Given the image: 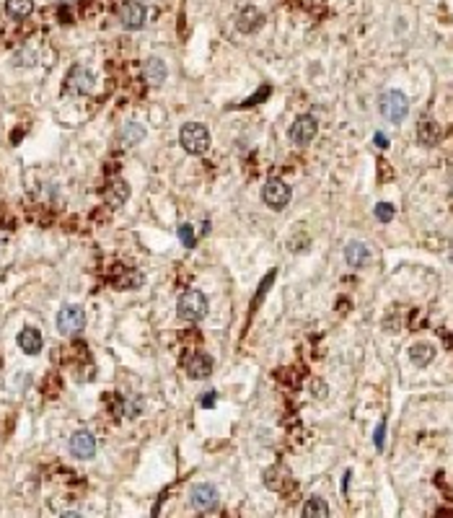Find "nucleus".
<instances>
[{"label": "nucleus", "mask_w": 453, "mask_h": 518, "mask_svg": "<svg viewBox=\"0 0 453 518\" xmlns=\"http://www.w3.org/2000/svg\"><path fill=\"white\" fill-rule=\"evenodd\" d=\"M117 16H119V24L125 26L127 32H138V29L145 26L148 8H145V3H140V0H125V3L119 5Z\"/></svg>", "instance_id": "39448f33"}, {"label": "nucleus", "mask_w": 453, "mask_h": 518, "mask_svg": "<svg viewBox=\"0 0 453 518\" xmlns=\"http://www.w3.org/2000/svg\"><path fill=\"white\" fill-rule=\"evenodd\" d=\"M316 132H319V122H316V117L303 114V117H298L291 125V140L295 143V145H308V143L316 138Z\"/></svg>", "instance_id": "1a4fd4ad"}, {"label": "nucleus", "mask_w": 453, "mask_h": 518, "mask_svg": "<svg viewBox=\"0 0 453 518\" xmlns=\"http://www.w3.org/2000/svg\"><path fill=\"white\" fill-rule=\"evenodd\" d=\"M384 433H386V423H381L378 430H376V448H384Z\"/></svg>", "instance_id": "a878e982"}, {"label": "nucleus", "mask_w": 453, "mask_h": 518, "mask_svg": "<svg viewBox=\"0 0 453 518\" xmlns=\"http://www.w3.org/2000/svg\"><path fill=\"white\" fill-rule=\"evenodd\" d=\"M179 145L189 156H205L212 145V135L202 122H186L179 130Z\"/></svg>", "instance_id": "f257e3e1"}, {"label": "nucleus", "mask_w": 453, "mask_h": 518, "mask_svg": "<svg viewBox=\"0 0 453 518\" xmlns=\"http://www.w3.org/2000/svg\"><path fill=\"white\" fill-rule=\"evenodd\" d=\"M86 327V311L78 304H65V306L58 311V332L60 334H78Z\"/></svg>", "instance_id": "20e7f679"}, {"label": "nucleus", "mask_w": 453, "mask_h": 518, "mask_svg": "<svg viewBox=\"0 0 453 518\" xmlns=\"http://www.w3.org/2000/svg\"><path fill=\"white\" fill-rule=\"evenodd\" d=\"M262 21H265L262 11L254 8V5H246V8H241L238 16H236V29H238L241 34H254L256 29L262 26Z\"/></svg>", "instance_id": "9b49d317"}, {"label": "nucleus", "mask_w": 453, "mask_h": 518, "mask_svg": "<svg viewBox=\"0 0 453 518\" xmlns=\"http://www.w3.org/2000/svg\"><path fill=\"white\" fill-rule=\"evenodd\" d=\"M184 368L189 378H208L212 373V360L205 353H195L184 360Z\"/></svg>", "instance_id": "ddd939ff"}, {"label": "nucleus", "mask_w": 453, "mask_h": 518, "mask_svg": "<svg viewBox=\"0 0 453 518\" xmlns=\"http://www.w3.org/2000/svg\"><path fill=\"white\" fill-rule=\"evenodd\" d=\"M104 200L109 208H122V205L130 200V184L122 182V179H119V182H112L104 192Z\"/></svg>", "instance_id": "dca6fc26"}, {"label": "nucleus", "mask_w": 453, "mask_h": 518, "mask_svg": "<svg viewBox=\"0 0 453 518\" xmlns=\"http://www.w3.org/2000/svg\"><path fill=\"white\" fill-rule=\"evenodd\" d=\"M417 140L422 145H435V143L441 140V127L432 119H422L417 125Z\"/></svg>", "instance_id": "6ab92c4d"}, {"label": "nucleus", "mask_w": 453, "mask_h": 518, "mask_svg": "<svg viewBox=\"0 0 453 518\" xmlns=\"http://www.w3.org/2000/svg\"><path fill=\"white\" fill-rule=\"evenodd\" d=\"M435 345H430V342H415L412 347H409V360L417 365V368H425V365H430L432 360H435Z\"/></svg>", "instance_id": "2eb2a0df"}, {"label": "nucleus", "mask_w": 453, "mask_h": 518, "mask_svg": "<svg viewBox=\"0 0 453 518\" xmlns=\"http://www.w3.org/2000/svg\"><path fill=\"white\" fill-rule=\"evenodd\" d=\"M262 200L272 210H282L293 200V189L282 179H269L267 184H265V189H262Z\"/></svg>", "instance_id": "423d86ee"}, {"label": "nucleus", "mask_w": 453, "mask_h": 518, "mask_svg": "<svg viewBox=\"0 0 453 518\" xmlns=\"http://www.w3.org/2000/svg\"><path fill=\"white\" fill-rule=\"evenodd\" d=\"M215 399H218L215 391H205V394L199 397V407H215Z\"/></svg>", "instance_id": "393cba45"}, {"label": "nucleus", "mask_w": 453, "mask_h": 518, "mask_svg": "<svg viewBox=\"0 0 453 518\" xmlns=\"http://www.w3.org/2000/svg\"><path fill=\"white\" fill-rule=\"evenodd\" d=\"M42 345H45L42 332L34 330V327H26V330L19 332V347H21L26 355H39L42 353Z\"/></svg>", "instance_id": "4468645a"}, {"label": "nucleus", "mask_w": 453, "mask_h": 518, "mask_svg": "<svg viewBox=\"0 0 453 518\" xmlns=\"http://www.w3.org/2000/svg\"><path fill=\"white\" fill-rule=\"evenodd\" d=\"M326 516H329V506H326L324 497H311L303 506V518H326Z\"/></svg>", "instance_id": "412c9836"}, {"label": "nucleus", "mask_w": 453, "mask_h": 518, "mask_svg": "<svg viewBox=\"0 0 453 518\" xmlns=\"http://www.w3.org/2000/svg\"><path fill=\"white\" fill-rule=\"evenodd\" d=\"M93 83H96L93 73L83 65H75V68H70L68 78H65V91L75 96H86L93 91Z\"/></svg>", "instance_id": "6e6552de"}, {"label": "nucleus", "mask_w": 453, "mask_h": 518, "mask_svg": "<svg viewBox=\"0 0 453 518\" xmlns=\"http://www.w3.org/2000/svg\"><path fill=\"white\" fill-rule=\"evenodd\" d=\"M176 314L184 321H199L208 314V298L199 291H186V293H182L179 304H176Z\"/></svg>", "instance_id": "f03ea898"}, {"label": "nucleus", "mask_w": 453, "mask_h": 518, "mask_svg": "<svg viewBox=\"0 0 453 518\" xmlns=\"http://www.w3.org/2000/svg\"><path fill=\"white\" fill-rule=\"evenodd\" d=\"M381 114H384V119L394 122V125L404 122L409 114V99L402 94V91H396V88L386 91V94L381 96Z\"/></svg>", "instance_id": "7ed1b4c3"}, {"label": "nucleus", "mask_w": 453, "mask_h": 518, "mask_svg": "<svg viewBox=\"0 0 453 518\" xmlns=\"http://www.w3.org/2000/svg\"><path fill=\"white\" fill-rule=\"evenodd\" d=\"M32 11H34V0H5V13L16 21L29 18Z\"/></svg>", "instance_id": "aec40b11"}, {"label": "nucleus", "mask_w": 453, "mask_h": 518, "mask_svg": "<svg viewBox=\"0 0 453 518\" xmlns=\"http://www.w3.org/2000/svg\"><path fill=\"white\" fill-rule=\"evenodd\" d=\"M179 238H182V244H184V249H195V231H192V225H182L179 228Z\"/></svg>", "instance_id": "b1692460"}, {"label": "nucleus", "mask_w": 453, "mask_h": 518, "mask_svg": "<svg viewBox=\"0 0 453 518\" xmlns=\"http://www.w3.org/2000/svg\"><path fill=\"white\" fill-rule=\"evenodd\" d=\"M218 500H221V493H218L215 484H210V482L195 484L192 493H189V503H192V508L199 510V513L215 510V508H218Z\"/></svg>", "instance_id": "0eeeda50"}, {"label": "nucleus", "mask_w": 453, "mask_h": 518, "mask_svg": "<svg viewBox=\"0 0 453 518\" xmlns=\"http://www.w3.org/2000/svg\"><path fill=\"white\" fill-rule=\"evenodd\" d=\"M143 138H145V127H143L140 122H127L125 127L119 130V143H122V145H127V148L138 145Z\"/></svg>", "instance_id": "a211bd4d"}, {"label": "nucleus", "mask_w": 453, "mask_h": 518, "mask_svg": "<svg viewBox=\"0 0 453 518\" xmlns=\"http://www.w3.org/2000/svg\"><path fill=\"white\" fill-rule=\"evenodd\" d=\"M373 215H376L378 223H391L394 215H396V208L391 205V202H378V205L373 208Z\"/></svg>", "instance_id": "4be33fe9"}, {"label": "nucleus", "mask_w": 453, "mask_h": 518, "mask_svg": "<svg viewBox=\"0 0 453 518\" xmlns=\"http://www.w3.org/2000/svg\"><path fill=\"white\" fill-rule=\"evenodd\" d=\"M345 262H347L352 270L365 267V264L371 262V249H368V244H363V241H350L347 247H345Z\"/></svg>", "instance_id": "f8f14e48"}, {"label": "nucleus", "mask_w": 453, "mask_h": 518, "mask_svg": "<svg viewBox=\"0 0 453 518\" xmlns=\"http://www.w3.org/2000/svg\"><path fill=\"white\" fill-rule=\"evenodd\" d=\"M282 474H288V471L282 469V467H269V469L265 471V484H267L269 490H278L280 480H282Z\"/></svg>", "instance_id": "5701e85b"}, {"label": "nucleus", "mask_w": 453, "mask_h": 518, "mask_svg": "<svg viewBox=\"0 0 453 518\" xmlns=\"http://www.w3.org/2000/svg\"><path fill=\"white\" fill-rule=\"evenodd\" d=\"M70 454L75 456V459H93V454H96V438H93L91 430H75L73 436H70Z\"/></svg>", "instance_id": "9d476101"}, {"label": "nucleus", "mask_w": 453, "mask_h": 518, "mask_svg": "<svg viewBox=\"0 0 453 518\" xmlns=\"http://www.w3.org/2000/svg\"><path fill=\"white\" fill-rule=\"evenodd\" d=\"M166 78H169V68L161 58H151L145 62V81L151 86H161V83H166Z\"/></svg>", "instance_id": "f3484780"}, {"label": "nucleus", "mask_w": 453, "mask_h": 518, "mask_svg": "<svg viewBox=\"0 0 453 518\" xmlns=\"http://www.w3.org/2000/svg\"><path fill=\"white\" fill-rule=\"evenodd\" d=\"M373 143H376L378 148H389V138H386L384 132H376V138H373Z\"/></svg>", "instance_id": "bb28decb"}]
</instances>
